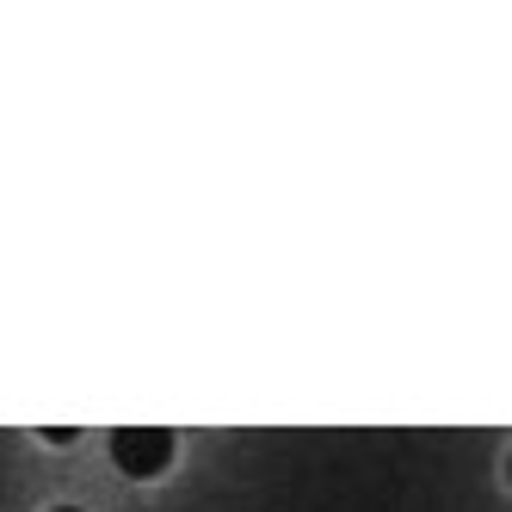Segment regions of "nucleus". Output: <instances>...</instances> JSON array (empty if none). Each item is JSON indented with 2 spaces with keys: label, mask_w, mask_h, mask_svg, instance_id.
<instances>
[{
  "label": "nucleus",
  "mask_w": 512,
  "mask_h": 512,
  "mask_svg": "<svg viewBox=\"0 0 512 512\" xmlns=\"http://www.w3.org/2000/svg\"><path fill=\"white\" fill-rule=\"evenodd\" d=\"M112 457H118V469L124 475H161L167 463H173V432L167 426H118L112 432Z\"/></svg>",
  "instance_id": "1"
},
{
  "label": "nucleus",
  "mask_w": 512,
  "mask_h": 512,
  "mask_svg": "<svg viewBox=\"0 0 512 512\" xmlns=\"http://www.w3.org/2000/svg\"><path fill=\"white\" fill-rule=\"evenodd\" d=\"M56 512H81V506H56Z\"/></svg>",
  "instance_id": "2"
}]
</instances>
